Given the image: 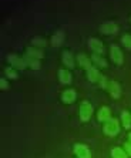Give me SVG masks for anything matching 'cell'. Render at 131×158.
<instances>
[{"label": "cell", "mask_w": 131, "mask_h": 158, "mask_svg": "<svg viewBox=\"0 0 131 158\" xmlns=\"http://www.w3.org/2000/svg\"><path fill=\"white\" fill-rule=\"evenodd\" d=\"M91 114H93V106L88 101H83L80 104V118L81 121H87L90 120Z\"/></svg>", "instance_id": "cell-1"}, {"label": "cell", "mask_w": 131, "mask_h": 158, "mask_svg": "<svg viewBox=\"0 0 131 158\" xmlns=\"http://www.w3.org/2000/svg\"><path fill=\"white\" fill-rule=\"evenodd\" d=\"M118 130H120V125H118V121L111 118L104 124V132L107 135H117L118 134Z\"/></svg>", "instance_id": "cell-2"}, {"label": "cell", "mask_w": 131, "mask_h": 158, "mask_svg": "<svg viewBox=\"0 0 131 158\" xmlns=\"http://www.w3.org/2000/svg\"><path fill=\"white\" fill-rule=\"evenodd\" d=\"M110 57L116 63L117 66H121L123 64V53H121L120 47H117V46H111L110 47Z\"/></svg>", "instance_id": "cell-3"}, {"label": "cell", "mask_w": 131, "mask_h": 158, "mask_svg": "<svg viewBox=\"0 0 131 158\" xmlns=\"http://www.w3.org/2000/svg\"><path fill=\"white\" fill-rule=\"evenodd\" d=\"M88 47H90V50L94 52V54H100V53H103V50H104V46H103L101 40H98L95 37L88 39Z\"/></svg>", "instance_id": "cell-4"}, {"label": "cell", "mask_w": 131, "mask_h": 158, "mask_svg": "<svg viewBox=\"0 0 131 158\" xmlns=\"http://www.w3.org/2000/svg\"><path fill=\"white\" fill-rule=\"evenodd\" d=\"M7 61L10 63L13 67H16V69H19V70H23L26 67V61H24V59H20L19 56H16V54H10V56H7Z\"/></svg>", "instance_id": "cell-5"}, {"label": "cell", "mask_w": 131, "mask_h": 158, "mask_svg": "<svg viewBox=\"0 0 131 158\" xmlns=\"http://www.w3.org/2000/svg\"><path fill=\"white\" fill-rule=\"evenodd\" d=\"M117 30H118V27L114 22H106L100 26V31L104 34H114L117 33Z\"/></svg>", "instance_id": "cell-6"}, {"label": "cell", "mask_w": 131, "mask_h": 158, "mask_svg": "<svg viewBox=\"0 0 131 158\" xmlns=\"http://www.w3.org/2000/svg\"><path fill=\"white\" fill-rule=\"evenodd\" d=\"M74 152H76V155L78 158H90V150H88L86 145H83V144H77L76 147H74Z\"/></svg>", "instance_id": "cell-7"}, {"label": "cell", "mask_w": 131, "mask_h": 158, "mask_svg": "<svg viewBox=\"0 0 131 158\" xmlns=\"http://www.w3.org/2000/svg\"><path fill=\"white\" fill-rule=\"evenodd\" d=\"M97 118H98V121H104V123L111 120V111H110L108 107H106V106L101 107L97 113Z\"/></svg>", "instance_id": "cell-8"}, {"label": "cell", "mask_w": 131, "mask_h": 158, "mask_svg": "<svg viewBox=\"0 0 131 158\" xmlns=\"http://www.w3.org/2000/svg\"><path fill=\"white\" fill-rule=\"evenodd\" d=\"M107 88H108V91L110 94L113 96V98H118L121 94V87L120 84L117 83V81H110L108 85H107Z\"/></svg>", "instance_id": "cell-9"}, {"label": "cell", "mask_w": 131, "mask_h": 158, "mask_svg": "<svg viewBox=\"0 0 131 158\" xmlns=\"http://www.w3.org/2000/svg\"><path fill=\"white\" fill-rule=\"evenodd\" d=\"M61 100L64 104H71L76 101V91L74 90H66L61 94Z\"/></svg>", "instance_id": "cell-10"}, {"label": "cell", "mask_w": 131, "mask_h": 158, "mask_svg": "<svg viewBox=\"0 0 131 158\" xmlns=\"http://www.w3.org/2000/svg\"><path fill=\"white\" fill-rule=\"evenodd\" d=\"M61 60H63V63H64L66 66L69 67V69H73V67H74V59H73L71 52L64 50V52H63V54H61Z\"/></svg>", "instance_id": "cell-11"}, {"label": "cell", "mask_w": 131, "mask_h": 158, "mask_svg": "<svg viewBox=\"0 0 131 158\" xmlns=\"http://www.w3.org/2000/svg\"><path fill=\"white\" fill-rule=\"evenodd\" d=\"M101 74H100V71L95 69V67H91V69H88L87 70V78L91 81V83H95V81H100L101 80Z\"/></svg>", "instance_id": "cell-12"}, {"label": "cell", "mask_w": 131, "mask_h": 158, "mask_svg": "<svg viewBox=\"0 0 131 158\" xmlns=\"http://www.w3.org/2000/svg\"><path fill=\"white\" fill-rule=\"evenodd\" d=\"M77 63L80 64L83 69H86V70H88V69H91V60L88 59L86 54H83V53H80V54L77 56Z\"/></svg>", "instance_id": "cell-13"}, {"label": "cell", "mask_w": 131, "mask_h": 158, "mask_svg": "<svg viewBox=\"0 0 131 158\" xmlns=\"http://www.w3.org/2000/svg\"><path fill=\"white\" fill-rule=\"evenodd\" d=\"M58 78H60V81L63 84H70L71 83V74H70V71L64 70V69H61L58 71Z\"/></svg>", "instance_id": "cell-14"}, {"label": "cell", "mask_w": 131, "mask_h": 158, "mask_svg": "<svg viewBox=\"0 0 131 158\" xmlns=\"http://www.w3.org/2000/svg\"><path fill=\"white\" fill-rule=\"evenodd\" d=\"M91 61L93 63H95L98 67H107V60L103 57V56H100V54H93L91 56Z\"/></svg>", "instance_id": "cell-15"}, {"label": "cell", "mask_w": 131, "mask_h": 158, "mask_svg": "<svg viewBox=\"0 0 131 158\" xmlns=\"http://www.w3.org/2000/svg\"><path fill=\"white\" fill-rule=\"evenodd\" d=\"M63 41H64V33H63V31H57L54 36L51 37V44H53L54 47H58Z\"/></svg>", "instance_id": "cell-16"}, {"label": "cell", "mask_w": 131, "mask_h": 158, "mask_svg": "<svg viewBox=\"0 0 131 158\" xmlns=\"http://www.w3.org/2000/svg\"><path fill=\"white\" fill-rule=\"evenodd\" d=\"M24 61H26V64H30V67H32V69H34V70H39V69H40V63H39V60L30 57L29 54H26Z\"/></svg>", "instance_id": "cell-17"}, {"label": "cell", "mask_w": 131, "mask_h": 158, "mask_svg": "<svg viewBox=\"0 0 131 158\" xmlns=\"http://www.w3.org/2000/svg\"><path fill=\"white\" fill-rule=\"evenodd\" d=\"M121 121H123L124 128H130L131 127V115L127 111H123L121 113Z\"/></svg>", "instance_id": "cell-18"}, {"label": "cell", "mask_w": 131, "mask_h": 158, "mask_svg": "<svg viewBox=\"0 0 131 158\" xmlns=\"http://www.w3.org/2000/svg\"><path fill=\"white\" fill-rule=\"evenodd\" d=\"M26 54H29L30 57H33V59H41L43 57V53H41V50H39V48H33V47H29L27 48V53Z\"/></svg>", "instance_id": "cell-19"}, {"label": "cell", "mask_w": 131, "mask_h": 158, "mask_svg": "<svg viewBox=\"0 0 131 158\" xmlns=\"http://www.w3.org/2000/svg\"><path fill=\"white\" fill-rule=\"evenodd\" d=\"M111 155H113V158H127V152L121 148H113Z\"/></svg>", "instance_id": "cell-20"}, {"label": "cell", "mask_w": 131, "mask_h": 158, "mask_svg": "<svg viewBox=\"0 0 131 158\" xmlns=\"http://www.w3.org/2000/svg\"><path fill=\"white\" fill-rule=\"evenodd\" d=\"M121 43L124 44V47L127 50H131V34H124L121 37Z\"/></svg>", "instance_id": "cell-21"}, {"label": "cell", "mask_w": 131, "mask_h": 158, "mask_svg": "<svg viewBox=\"0 0 131 158\" xmlns=\"http://www.w3.org/2000/svg\"><path fill=\"white\" fill-rule=\"evenodd\" d=\"M32 43H33V46H39V47H41V46L46 44V41H44V39H41V37H33Z\"/></svg>", "instance_id": "cell-22"}, {"label": "cell", "mask_w": 131, "mask_h": 158, "mask_svg": "<svg viewBox=\"0 0 131 158\" xmlns=\"http://www.w3.org/2000/svg\"><path fill=\"white\" fill-rule=\"evenodd\" d=\"M4 73H6V76H7L9 78H17V74H16V71L11 69V67H7L6 70H4Z\"/></svg>", "instance_id": "cell-23"}, {"label": "cell", "mask_w": 131, "mask_h": 158, "mask_svg": "<svg viewBox=\"0 0 131 158\" xmlns=\"http://www.w3.org/2000/svg\"><path fill=\"white\" fill-rule=\"evenodd\" d=\"M0 85H2V90H6V88H7V81H6V78H2V80H0Z\"/></svg>", "instance_id": "cell-24"}, {"label": "cell", "mask_w": 131, "mask_h": 158, "mask_svg": "<svg viewBox=\"0 0 131 158\" xmlns=\"http://www.w3.org/2000/svg\"><path fill=\"white\" fill-rule=\"evenodd\" d=\"M125 148H127V152L131 155V143H127V145H125Z\"/></svg>", "instance_id": "cell-25"}, {"label": "cell", "mask_w": 131, "mask_h": 158, "mask_svg": "<svg viewBox=\"0 0 131 158\" xmlns=\"http://www.w3.org/2000/svg\"><path fill=\"white\" fill-rule=\"evenodd\" d=\"M128 143H131V134L128 135Z\"/></svg>", "instance_id": "cell-26"}]
</instances>
